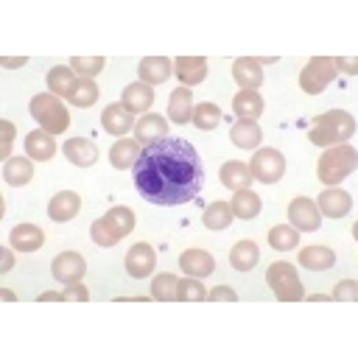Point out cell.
Segmentation results:
<instances>
[{"label": "cell", "instance_id": "obj_34", "mask_svg": "<svg viewBox=\"0 0 358 358\" xmlns=\"http://www.w3.org/2000/svg\"><path fill=\"white\" fill-rule=\"evenodd\" d=\"M232 207H229V201H213L207 210H204V215H201V221H204V227L207 229H227L229 224H232Z\"/></svg>", "mask_w": 358, "mask_h": 358}, {"label": "cell", "instance_id": "obj_51", "mask_svg": "<svg viewBox=\"0 0 358 358\" xmlns=\"http://www.w3.org/2000/svg\"><path fill=\"white\" fill-rule=\"evenodd\" d=\"M327 299H333V296H324V294H313V296H308V302H327Z\"/></svg>", "mask_w": 358, "mask_h": 358}, {"label": "cell", "instance_id": "obj_32", "mask_svg": "<svg viewBox=\"0 0 358 358\" xmlns=\"http://www.w3.org/2000/svg\"><path fill=\"white\" fill-rule=\"evenodd\" d=\"M76 81H78V76H76L73 67H67V64H56V67L48 70V90H50L53 95H59V98H67V95L73 92Z\"/></svg>", "mask_w": 358, "mask_h": 358}, {"label": "cell", "instance_id": "obj_17", "mask_svg": "<svg viewBox=\"0 0 358 358\" xmlns=\"http://www.w3.org/2000/svg\"><path fill=\"white\" fill-rule=\"evenodd\" d=\"M190 117H193V92L187 87H176L168 98V120L185 126L190 123Z\"/></svg>", "mask_w": 358, "mask_h": 358}, {"label": "cell", "instance_id": "obj_19", "mask_svg": "<svg viewBox=\"0 0 358 358\" xmlns=\"http://www.w3.org/2000/svg\"><path fill=\"white\" fill-rule=\"evenodd\" d=\"M137 73H140V81H143V84L154 87V84H162V81L173 73V62L165 59V56H145V59L140 62Z\"/></svg>", "mask_w": 358, "mask_h": 358}, {"label": "cell", "instance_id": "obj_48", "mask_svg": "<svg viewBox=\"0 0 358 358\" xmlns=\"http://www.w3.org/2000/svg\"><path fill=\"white\" fill-rule=\"evenodd\" d=\"M36 302H64V294H50V291H45V294L36 296Z\"/></svg>", "mask_w": 358, "mask_h": 358}, {"label": "cell", "instance_id": "obj_33", "mask_svg": "<svg viewBox=\"0 0 358 358\" xmlns=\"http://www.w3.org/2000/svg\"><path fill=\"white\" fill-rule=\"evenodd\" d=\"M229 137H232V143H235L238 148H257L260 140H263V131H260L257 120H243V117H241V120L229 129Z\"/></svg>", "mask_w": 358, "mask_h": 358}, {"label": "cell", "instance_id": "obj_35", "mask_svg": "<svg viewBox=\"0 0 358 358\" xmlns=\"http://www.w3.org/2000/svg\"><path fill=\"white\" fill-rule=\"evenodd\" d=\"M268 243L277 252H288V249L299 246V229H294L291 224H274L268 229Z\"/></svg>", "mask_w": 358, "mask_h": 358}, {"label": "cell", "instance_id": "obj_4", "mask_svg": "<svg viewBox=\"0 0 358 358\" xmlns=\"http://www.w3.org/2000/svg\"><path fill=\"white\" fill-rule=\"evenodd\" d=\"M28 109H31L34 120L39 123V129H45L48 134H62V131H67V126H70V112L64 109L62 98L53 95V92H39V95H34Z\"/></svg>", "mask_w": 358, "mask_h": 358}, {"label": "cell", "instance_id": "obj_47", "mask_svg": "<svg viewBox=\"0 0 358 358\" xmlns=\"http://www.w3.org/2000/svg\"><path fill=\"white\" fill-rule=\"evenodd\" d=\"M336 64H338V70H344V73H350V76H355L358 73V62L350 56V59H341V56H336Z\"/></svg>", "mask_w": 358, "mask_h": 358}, {"label": "cell", "instance_id": "obj_21", "mask_svg": "<svg viewBox=\"0 0 358 358\" xmlns=\"http://www.w3.org/2000/svg\"><path fill=\"white\" fill-rule=\"evenodd\" d=\"M299 263L308 271H327L336 263V252L330 246H324V243H310V246L299 249Z\"/></svg>", "mask_w": 358, "mask_h": 358}, {"label": "cell", "instance_id": "obj_45", "mask_svg": "<svg viewBox=\"0 0 358 358\" xmlns=\"http://www.w3.org/2000/svg\"><path fill=\"white\" fill-rule=\"evenodd\" d=\"M90 299V291L78 282H70L67 291H64V302H87Z\"/></svg>", "mask_w": 358, "mask_h": 358}, {"label": "cell", "instance_id": "obj_50", "mask_svg": "<svg viewBox=\"0 0 358 358\" xmlns=\"http://www.w3.org/2000/svg\"><path fill=\"white\" fill-rule=\"evenodd\" d=\"M0 296H3L6 302H14V299H17V294H14L11 288H0Z\"/></svg>", "mask_w": 358, "mask_h": 358}, {"label": "cell", "instance_id": "obj_9", "mask_svg": "<svg viewBox=\"0 0 358 358\" xmlns=\"http://www.w3.org/2000/svg\"><path fill=\"white\" fill-rule=\"evenodd\" d=\"M316 207L327 218H341V215H347L352 210V196L347 190H341L338 185L336 187H324L319 193V199H316Z\"/></svg>", "mask_w": 358, "mask_h": 358}, {"label": "cell", "instance_id": "obj_27", "mask_svg": "<svg viewBox=\"0 0 358 358\" xmlns=\"http://www.w3.org/2000/svg\"><path fill=\"white\" fill-rule=\"evenodd\" d=\"M120 103H123L131 115H134V112H148V109H151V103H154V90H151L148 84H143V81L129 84V87L123 90Z\"/></svg>", "mask_w": 358, "mask_h": 358}, {"label": "cell", "instance_id": "obj_28", "mask_svg": "<svg viewBox=\"0 0 358 358\" xmlns=\"http://www.w3.org/2000/svg\"><path fill=\"white\" fill-rule=\"evenodd\" d=\"M101 218H103V224H106V229L112 232L115 241L126 238V235L134 229V224H137V218H134V213H131L129 207H112V210L103 213Z\"/></svg>", "mask_w": 358, "mask_h": 358}, {"label": "cell", "instance_id": "obj_8", "mask_svg": "<svg viewBox=\"0 0 358 358\" xmlns=\"http://www.w3.org/2000/svg\"><path fill=\"white\" fill-rule=\"evenodd\" d=\"M288 221H291V227L299 229V232H313V229L322 227V213H319V207H316L313 199L296 196V199H291V204H288Z\"/></svg>", "mask_w": 358, "mask_h": 358}, {"label": "cell", "instance_id": "obj_18", "mask_svg": "<svg viewBox=\"0 0 358 358\" xmlns=\"http://www.w3.org/2000/svg\"><path fill=\"white\" fill-rule=\"evenodd\" d=\"M8 243L17 252H36L45 243V232L36 224H17L11 229V235H8Z\"/></svg>", "mask_w": 358, "mask_h": 358}, {"label": "cell", "instance_id": "obj_29", "mask_svg": "<svg viewBox=\"0 0 358 358\" xmlns=\"http://www.w3.org/2000/svg\"><path fill=\"white\" fill-rule=\"evenodd\" d=\"M257 260H260V249H257V243L249 241V238L238 241V243L229 249V266H232L235 271H249V268L257 266Z\"/></svg>", "mask_w": 358, "mask_h": 358}, {"label": "cell", "instance_id": "obj_24", "mask_svg": "<svg viewBox=\"0 0 358 358\" xmlns=\"http://www.w3.org/2000/svg\"><path fill=\"white\" fill-rule=\"evenodd\" d=\"M143 154L140 143L137 140H129V137H120L112 148H109V165L117 168V171H126V168H134L137 157Z\"/></svg>", "mask_w": 358, "mask_h": 358}, {"label": "cell", "instance_id": "obj_30", "mask_svg": "<svg viewBox=\"0 0 358 358\" xmlns=\"http://www.w3.org/2000/svg\"><path fill=\"white\" fill-rule=\"evenodd\" d=\"M3 179L11 185V187H22L34 179V165H31V157H8L6 159V168H3Z\"/></svg>", "mask_w": 358, "mask_h": 358}, {"label": "cell", "instance_id": "obj_15", "mask_svg": "<svg viewBox=\"0 0 358 358\" xmlns=\"http://www.w3.org/2000/svg\"><path fill=\"white\" fill-rule=\"evenodd\" d=\"M62 151H64L67 162H73V165H78V168H90V165H95V159H98V145H95L92 140H87V137H70V140L62 145Z\"/></svg>", "mask_w": 358, "mask_h": 358}, {"label": "cell", "instance_id": "obj_20", "mask_svg": "<svg viewBox=\"0 0 358 358\" xmlns=\"http://www.w3.org/2000/svg\"><path fill=\"white\" fill-rule=\"evenodd\" d=\"M78 210H81V199H78V193H73V190H59V193L48 201V215H50L53 221H70V218L78 215Z\"/></svg>", "mask_w": 358, "mask_h": 358}, {"label": "cell", "instance_id": "obj_44", "mask_svg": "<svg viewBox=\"0 0 358 358\" xmlns=\"http://www.w3.org/2000/svg\"><path fill=\"white\" fill-rule=\"evenodd\" d=\"M207 299H210V302H235L238 294H235L229 285H215V288L207 294Z\"/></svg>", "mask_w": 358, "mask_h": 358}, {"label": "cell", "instance_id": "obj_25", "mask_svg": "<svg viewBox=\"0 0 358 358\" xmlns=\"http://www.w3.org/2000/svg\"><path fill=\"white\" fill-rule=\"evenodd\" d=\"M218 179H221V185L229 187V190H246V187L255 182L249 165H246V162H238V159L224 162L221 171H218Z\"/></svg>", "mask_w": 358, "mask_h": 358}, {"label": "cell", "instance_id": "obj_26", "mask_svg": "<svg viewBox=\"0 0 358 358\" xmlns=\"http://www.w3.org/2000/svg\"><path fill=\"white\" fill-rule=\"evenodd\" d=\"M232 112L238 115V120H257L263 115V95L257 90H241L232 98Z\"/></svg>", "mask_w": 358, "mask_h": 358}, {"label": "cell", "instance_id": "obj_42", "mask_svg": "<svg viewBox=\"0 0 358 358\" xmlns=\"http://www.w3.org/2000/svg\"><path fill=\"white\" fill-rule=\"evenodd\" d=\"M90 235H92V241H95V246H103V249H109V246H115L117 241L112 238V232L106 229V224H103V218H98V221H92V227H90Z\"/></svg>", "mask_w": 358, "mask_h": 358}, {"label": "cell", "instance_id": "obj_16", "mask_svg": "<svg viewBox=\"0 0 358 358\" xmlns=\"http://www.w3.org/2000/svg\"><path fill=\"white\" fill-rule=\"evenodd\" d=\"M131 123H134V115H131L123 103H109V106L101 112V126H103L106 134H115V137L129 134Z\"/></svg>", "mask_w": 358, "mask_h": 358}, {"label": "cell", "instance_id": "obj_10", "mask_svg": "<svg viewBox=\"0 0 358 358\" xmlns=\"http://www.w3.org/2000/svg\"><path fill=\"white\" fill-rule=\"evenodd\" d=\"M50 268H53V277H56L59 282L70 285V282H78V280L84 277L87 263H84V257H81L78 252H62V255L53 257Z\"/></svg>", "mask_w": 358, "mask_h": 358}, {"label": "cell", "instance_id": "obj_12", "mask_svg": "<svg viewBox=\"0 0 358 358\" xmlns=\"http://www.w3.org/2000/svg\"><path fill=\"white\" fill-rule=\"evenodd\" d=\"M179 268L187 277L204 280V277H210L215 271V260H213V255L207 249H187V252L179 255Z\"/></svg>", "mask_w": 358, "mask_h": 358}, {"label": "cell", "instance_id": "obj_6", "mask_svg": "<svg viewBox=\"0 0 358 358\" xmlns=\"http://www.w3.org/2000/svg\"><path fill=\"white\" fill-rule=\"evenodd\" d=\"M336 76H338V64L333 56H313L299 73V87L305 95H319Z\"/></svg>", "mask_w": 358, "mask_h": 358}, {"label": "cell", "instance_id": "obj_46", "mask_svg": "<svg viewBox=\"0 0 358 358\" xmlns=\"http://www.w3.org/2000/svg\"><path fill=\"white\" fill-rule=\"evenodd\" d=\"M11 268H14V255H11L8 246H3V249H0V271L6 274V271H11Z\"/></svg>", "mask_w": 358, "mask_h": 358}, {"label": "cell", "instance_id": "obj_40", "mask_svg": "<svg viewBox=\"0 0 358 358\" xmlns=\"http://www.w3.org/2000/svg\"><path fill=\"white\" fill-rule=\"evenodd\" d=\"M176 299L179 302H201V299H207V288L201 285L199 277H185L176 285Z\"/></svg>", "mask_w": 358, "mask_h": 358}, {"label": "cell", "instance_id": "obj_36", "mask_svg": "<svg viewBox=\"0 0 358 358\" xmlns=\"http://www.w3.org/2000/svg\"><path fill=\"white\" fill-rule=\"evenodd\" d=\"M190 123H193L199 131H213V129L221 123V109H218L215 103H199V106H193Z\"/></svg>", "mask_w": 358, "mask_h": 358}, {"label": "cell", "instance_id": "obj_5", "mask_svg": "<svg viewBox=\"0 0 358 358\" xmlns=\"http://www.w3.org/2000/svg\"><path fill=\"white\" fill-rule=\"evenodd\" d=\"M266 282H268V288L274 291V296L280 302H299V299H305L302 280H299L296 268L288 260H274L268 266V271H266Z\"/></svg>", "mask_w": 358, "mask_h": 358}, {"label": "cell", "instance_id": "obj_31", "mask_svg": "<svg viewBox=\"0 0 358 358\" xmlns=\"http://www.w3.org/2000/svg\"><path fill=\"white\" fill-rule=\"evenodd\" d=\"M229 207H232V215H235V218L249 221V218H257V215H260L263 201H260V196H257V193H252V190L246 187V190H235V196H232Z\"/></svg>", "mask_w": 358, "mask_h": 358}, {"label": "cell", "instance_id": "obj_3", "mask_svg": "<svg viewBox=\"0 0 358 358\" xmlns=\"http://www.w3.org/2000/svg\"><path fill=\"white\" fill-rule=\"evenodd\" d=\"M355 162H358V154L352 145L341 143V145H330L319 162H316V176L319 182H324L327 187H336L341 179H347L352 171H355Z\"/></svg>", "mask_w": 358, "mask_h": 358}, {"label": "cell", "instance_id": "obj_7", "mask_svg": "<svg viewBox=\"0 0 358 358\" xmlns=\"http://www.w3.org/2000/svg\"><path fill=\"white\" fill-rule=\"evenodd\" d=\"M249 171H252V179L263 185H274L285 173V157L277 148H257L255 157L249 159Z\"/></svg>", "mask_w": 358, "mask_h": 358}, {"label": "cell", "instance_id": "obj_37", "mask_svg": "<svg viewBox=\"0 0 358 358\" xmlns=\"http://www.w3.org/2000/svg\"><path fill=\"white\" fill-rule=\"evenodd\" d=\"M98 87H95V81L92 78H78L76 81V87H73V92L67 95V101L73 103V106H92L95 101H98Z\"/></svg>", "mask_w": 358, "mask_h": 358}, {"label": "cell", "instance_id": "obj_14", "mask_svg": "<svg viewBox=\"0 0 358 358\" xmlns=\"http://www.w3.org/2000/svg\"><path fill=\"white\" fill-rule=\"evenodd\" d=\"M232 76L241 90H257L263 84V64L252 56H238L232 62Z\"/></svg>", "mask_w": 358, "mask_h": 358}, {"label": "cell", "instance_id": "obj_1", "mask_svg": "<svg viewBox=\"0 0 358 358\" xmlns=\"http://www.w3.org/2000/svg\"><path fill=\"white\" fill-rule=\"evenodd\" d=\"M204 185V165L193 143L162 137L143 148L134 162V187L148 204L176 207L193 201Z\"/></svg>", "mask_w": 358, "mask_h": 358}, {"label": "cell", "instance_id": "obj_13", "mask_svg": "<svg viewBox=\"0 0 358 358\" xmlns=\"http://www.w3.org/2000/svg\"><path fill=\"white\" fill-rule=\"evenodd\" d=\"M173 73L185 87H196L207 78V59L204 56H179L173 62Z\"/></svg>", "mask_w": 358, "mask_h": 358}, {"label": "cell", "instance_id": "obj_23", "mask_svg": "<svg viewBox=\"0 0 358 358\" xmlns=\"http://www.w3.org/2000/svg\"><path fill=\"white\" fill-rule=\"evenodd\" d=\"M25 154H28L31 159L48 162V159L56 154V140H53V134H48L45 129L28 131V134H25Z\"/></svg>", "mask_w": 358, "mask_h": 358}, {"label": "cell", "instance_id": "obj_22", "mask_svg": "<svg viewBox=\"0 0 358 358\" xmlns=\"http://www.w3.org/2000/svg\"><path fill=\"white\" fill-rule=\"evenodd\" d=\"M165 134H168V120L159 115H143L134 126V140L143 145H151V143L162 140Z\"/></svg>", "mask_w": 358, "mask_h": 358}, {"label": "cell", "instance_id": "obj_38", "mask_svg": "<svg viewBox=\"0 0 358 358\" xmlns=\"http://www.w3.org/2000/svg\"><path fill=\"white\" fill-rule=\"evenodd\" d=\"M176 285H179V280L173 274H157L151 280V299H157V302H173L176 299Z\"/></svg>", "mask_w": 358, "mask_h": 358}, {"label": "cell", "instance_id": "obj_11", "mask_svg": "<svg viewBox=\"0 0 358 358\" xmlns=\"http://www.w3.org/2000/svg\"><path fill=\"white\" fill-rule=\"evenodd\" d=\"M154 263H157V255H154V249L148 246V243H134L129 252H126V271H129V277H134V280H143V277H148L151 271H154Z\"/></svg>", "mask_w": 358, "mask_h": 358}, {"label": "cell", "instance_id": "obj_39", "mask_svg": "<svg viewBox=\"0 0 358 358\" xmlns=\"http://www.w3.org/2000/svg\"><path fill=\"white\" fill-rule=\"evenodd\" d=\"M103 64H106L103 56H73L70 59V67L78 78H95L103 70Z\"/></svg>", "mask_w": 358, "mask_h": 358}, {"label": "cell", "instance_id": "obj_41", "mask_svg": "<svg viewBox=\"0 0 358 358\" xmlns=\"http://www.w3.org/2000/svg\"><path fill=\"white\" fill-rule=\"evenodd\" d=\"M330 296L336 302H355L358 299V282L355 280H341V282H336V288H333Z\"/></svg>", "mask_w": 358, "mask_h": 358}, {"label": "cell", "instance_id": "obj_43", "mask_svg": "<svg viewBox=\"0 0 358 358\" xmlns=\"http://www.w3.org/2000/svg\"><path fill=\"white\" fill-rule=\"evenodd\" d=\"M0 131H3L0 157H3V159H8V157H11V143H14V134H17V129H14V123H11V120H3V123H0Z\"/></svg>", "mask_w": 358, "mask_h": 358}, {"label": "cell", "instance_id": "obj_2", "mask_svg": "<svg viewBox=\"0 0 358 358\" xmlns=\"http://www.w3.org/2000/svg\"><path fill=\"white\" fill-rule=\"evenodd\" d=\"M355 134V117L344 109H330L313 117L310 129H308V140L313 145H341Z\"/></svg>", "mask_w": 358, "mask_h": 358}, {"label": "cell", "instance_id": "obj_49", "mask_svg": "<svg viewBox=\"0 0 358 358\" xmlns=\"http://www.w3.org/2000/svg\"><path fill=\"white\" fill-rule=\"evenodd\" d=\"M25 62H28L25 56H17V59H8V56H3V64H6V67H22Z\"/></svg>", "mask_w": 358, "mask_h": 358}]
</instances>
